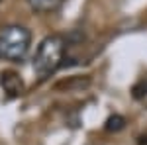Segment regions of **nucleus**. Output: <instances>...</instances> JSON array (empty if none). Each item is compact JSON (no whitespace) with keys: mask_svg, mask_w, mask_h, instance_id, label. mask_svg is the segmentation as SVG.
<instances>
[{"mask_svg":"<svg viewBox=\"0 0 147 145\" xmlns=\"http://www.w3.org/2000/svg\"><path fill=\"white\" fill-rule=\"evenodd\" d=\"M67 51V39L61 34H51L41 39L34 55V71L39 78H47L63 65Z\"/></svg>","mask_w":147,"mask_h":145,"instance_id":"f257e3e1","label":"nucleus"},{"mask_svg":"<svg viewBox=\"0 0 147 145\" xmlns=\"http://www.w3.org/2000/svg\"><path fill=\"white\" fill-rule=\"evenodd\" d=\"M32 45V32L20 24H8L0 30V57L20 63L26 59Z\"/></svg>","mask_w":147,"mask_h":145,"instance_id":"f03ea898","label":"nucleus"},{"mask_svg":"<svg viewBox=\"0 0 147 145\" xmlns=\"http://www.w3.org/2000/svg\"><path fill=\"white\" fill-rule=\"evenodd\" d=\"M0 84H2L4 92H8L10 96H20L26 90V84H24L22 77L16 71H2L0 73Z\"/></svg>","mask_w":147,"mask_h":145,"instance_id":"7ed1b4c3","label":"nucleus"},{"mask_svg":"<svg viewBox=\"0 0 147 145\" xmlns=\"http://www.w3.org/2000/svg\"><path fill=\"white\" fill-rule=\"evenodd\" d=\"M28 6L37 14H47V12H53L59 8L61 0H26Z\"/></svg>","mask_w":147,"mask_h":145,"instance_id":"20e7f679","label":"nucleus"},{"mask_svg":"<svg viewBox=\"0 0 147 145\" xmlns=\"http://www.w3.org/2000/svg\"><path fill=\"white\" fill-rule=\"evenodd\" d=\"M124 127H125V118L120 116V114H114V116H110L106 120V129L108 132H120Z\"/></svg>","mask_w":147,"mask_h":145,"instance_id":"39448f33","label":"nucleus"}]
</instances>
